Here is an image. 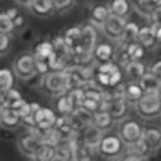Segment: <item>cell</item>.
Segmentation results:
<instances>
[{"label":"cell","instance_id":"34","mask_svg":"<svg viewBox=\"0 0 161 161\" xmlns=\"http://www.w3.org/2000/svg\"><path fill=\"white\" fill-rule=\"evenodd\" d=\"M139 29H141L139 24L133 22V20H128L126 29H124V35H123V39H121V42H123V44H128V42H133V40H138Z\"/></svg>","mask_w":161,"mask_h":161},{"label":"cell","instance_id":"36","mask_svg":"<svg viewBox=\"0 0 161 161\" xmlns=\"http://www.w3.org/2000/svg\"><path fill=\"white\" fill-rule=\"evenodd\" d=\"M15 32V25H14V20L5 14V10L0 12V34H8L12 35Z\"/></svg>","mask_w":161,"mask_h":161},{"label":"cell","instance_id":"8","mask_svg":"<svg viewBox=\"0 0 161 161\" xmlns=\"http://www.w3.org/2000/svg\"><path fill=\"white\" fill-rule=\"evenodd\" d=\"M69 77V91L70 89H79L84 87L89 80L94 77V69L92 67H80V65H69L65 69Z\"/></svg>","mask_w":161,"mask_h":161},{"label":"cell","instance_id":"23","mask_svg":"<svg viewBox=\"0 0 161 161\" xmlns=\"http://www.w3.org/2000/svg\"><path fill=\"white\" fill-rule=\"evenodd\" d=\"M92 124L96 128H99L101 131L108 133V131L114 126V118L108 113V111H97V113L92 116Z\"/></svg>","mask_w":161,"mask_h":161},{"label":"cell","instance_id":"51","mask_svg":"<svg viewBox=\"0 0 161 161\" xmlns=\"http://www.w3.org/2000/svg\"><path fill=\"white\" fill-rule=\"evenodd\" d=\"M54 161H57V159H54Z\"/></svg>","mask_w":161,"mask_h":161},{"label":"cell","instance_id":"1","mask_svg":"<svg viewBox=\"0 0 161 161\" xmlns=\"http://www.w3.org/2000/svg\"><path fill=\"white\" fill-rule=\"evenodd\" d=\"M37 59L32 50H27V52H22L15 57L14 64H12V70L15 74V77L19 80H30L34 75H37Z\"/></svg>","mask_w":161,"mask_h":161},{"label":"cell","instance_id":"33","mask_svg":"<svg viewBox=\"0 0 161 161\" xmlns=\"http://www.w3.org/2000/svg\"><path fill=\"white\" fill-rule=\"evenodd\" d=\"M55 159V148L49 144H40L39 149L35 151L32 161H54Z\"/></svg>","mask_w":161,"mask_h":161},{"label":"cell","instance_id":"43","mask_svg":"<svg viewBox=\"0 0 161 161\" xmlns=\"http://www.w3.org/2000/svg\"><path fill=\"white\" fill-rule=\"evenodd\" d=\"M149 72L161 80V59H156L154 62L149 65Z\"/></svg>","mask_w":161,"mask_h":161},{"label":"cell","instance_id":"24","mask_svg":"<svg viewBox=\"0 0 161 161\" xmlns=\"http://www.w3.org/2000/svg\"><path fill=\"white\" fill-rule=\"evenodd\" d=\"M62 37L65 44L69 45V49H74L75 45H79L80 37H82V25H72V27L65 29L62 32Z\"/></svg>","mask_w":161,"mask_h":161},{"label":"cell","instance_id":"41","mask_svg":"<svg viewBox=\"0 0 161 161\" xmlns=\"http://www.w3.org/2000/svg\"><path fill=\"white\" fill-rule=\"evenodd\" d=\"M35 65H37V75H40V77H44L45 74L50 72V65H49V60H42V59H37V62H35Z\"/></svg>","mask_w":161,"mask_h":161},{"label":"cell","instance_id":"25","mask_svg":"<svg viewBox=\"0 0 161 161\" xmlns=\"http://www.w3.org/2000/svg\"><path fill=\"white\" fill-rule=\"evenodd\" d=\"M32 52H34V55H35V59L49 60V59H50V55L54 54L52 40H39V42L34 45Z\"/></svg>","mask_w":161,"mask_h":161},{"label":"cell","instance_id":"49","mask_svg":"<svg viewBox=\"0 0 161 161\" xmlns=\"http://www.w3.org/2000/svg\"><path fill=\"white\" fill-rule=\"evenodd\" d=\"M153 3L156 5V7H161V0H153Z\"/></svg>","mask_w":161,"mask_h":161},{"label":"cell","instance_id":"5","mask_svg":"<svg viewBox=\"0 0 161 161\" xmlns=\"http://www.w3.org/2000/svg\"><path fill=\"white\" fill-rule=\"evenodd\" d=\"M136 114L144 121L161 118V101L158 94H144V97L136 104Z\"/></svg>","mask_w":161,"mask_h":161},{"label":"cell","instance_id":"19","mask_svg":"<svg viewBox=\"0 0 161 161\" xmlns=\"http://www.w3.org/2000/svg\"><path fill=\"white\" fill-rule=\"evenodd\" d=\"M111 15H118V17L128 19L133 12V3L131 0H109L108 2Z\"/></svg>","mask_w":161,"mask_h":161},{"label":"cell","instance_id":"40","mask_svg":"<svg viewBox=\"0 0 161 161\" xmlns=\"http://www.w3.org/2000/svg\"><path fill=\"white\" fill-rule=\"evenodd\" d=\"M3 99H5V104L10 106L12 103H15V101L22 99V94H20V91H19V89L10 87L8 91H5V92H3Z\"/></svg>","mask_w":161,"mask_h":161},{"label":"cell","instance_id":"31","mask_svg":"<svg viewBox=\"0 0 161 161\" xmlns=\"http://www.w3.org/2000/svg\"><path fill=\"white\" fill-rule=\"evenodd\" d=\"M124 49H126V52H128L131 60H143L144 55H146V50H148L143 44H139L138 40L124 44Z\"/></svg>","mask_w":161,"mask_h":161},{"label":"cell","instance_id":"38","mask_svg":"<svg viewBox=\"0 0 161 161\" xmlns=\"http://www.w3.org/2000/svg\"><path fill=\"white\" fill-rule=\"evenodd\" d=\"M79 108H82L84 111H87V113H91V114H96V113L99 111V101L91 99V97H87V96H86Z\"/></svg>","mask_w":161,"mask_h":161},{"label":"cell","instance_id":"37","mask_svg":"<svg viewBox=\"0 0 161 161\" xmlns=\"http://www.w3.org/2000/svg\"><path fill=\"white\" fill-rule=\"evenodd\" d=\"M12 49V35L8 34H0V57L7 55Z\"/></svg>","mask_w":161,"mask_h":161},{"label":"cell","instance_id":"50","mask_svg":"<svg viewBox=\"0 0 161 161\" xmlns=\"http://www.w3.org/2000/svg\"><path fill=\"white\" fill-rule=\"evenodd\" d=\"M158 97H159V101H161V84H159V89H158Z\"/></svg>","mask_w":161,"mask_h":161},{"label":"cell","instance_id":"15","mask_svg":"<svg viewBox=\"0 0 161 161\" xmlns=\"http://www.w3.org/2000/svg\"><path fill=\"white\" fill-rule=\"evenodd\" d=\"M70 143H72V148H74V161H92L94 159V154L97 151L89 148L82 141H79L75 134L70 138Z\"/></svg>","mask_w":161,"mask_h":161},{"label":"cell","instance_id":"13","mask_svg":"<svg viewBox=\"0 0 161 161\" xmlns=\"http://www.w3.org/2000/svg\"><path fill=\"white\" fill-rule=\"evenodd\" d=\"M121 87H123V96H124V99L128 101L131 106H136L141 99L144 97V94H146L144 89L141 87L139 82H128V80H124Z\"/></svg>","mask_w":161,"mask_h":161},{"label":"cell","instance_id":"11","mask_svg":"<svg viewBox=\"0 0 161 161\" xmlns=\"http://www.w3.org/2000/svg\"><path fill=\"white\" fill-rule=\"evenodd\" d=\"M75 136H77L79 141H82L84 144H87L89 148H92V149L97 151V146H99L101 139H103V136H104V131H101L99 128H96L94 124H89V126H86L80 133L75 134Z\"/></svg>","mask_w":161,"mask_h":161},{"label":"cell","instance_id":"9","mask_svg":"<svg viewBox=\"0 0 161 161\" xmlns=\"http://www.w3.org/2000/svg\"><path fill=\"white\" fill-rule=\"evenodd\" d=\"M42 144V141H40V138H37L35 134H32L30 131H25L24 134H20L17 138V148L19 151L22 153L25 158H34L35 151L39 149V146Z\"/></svg>","mask_w":161,"mask_h":161},{"label":"cell","instance_id":"42","mask_svg":"<svg viewBox=\"0 0 161 161\" xmlns=\"http://www.w3.org/2000/svg\"><path fill=\"white\" fill-rule=\"evenodd\" d=\"M119 161H148L146 158H143V156H139V154H136V153H133L131 149H128L126 153L119 158Z\"/></svg>","mask_w":161,"mask_h":161},{"label":"cell","instance_id":"3","mask_svg":"<svg viewBox=\"0 0 161 161\" xmlns=\"http://www.w3.org/2000/svg\"><path fill=\"white\" fill-rule=\"evenodd\" d=\"M42 87L47 94L50 96H59L69 91V77L65 70H50L49 74H45L40 82Z\"/></svg>","mask_w":161,"mask_h":161},{"label":"cell","instance_id":"35","mask_svg":"<svg viewBox=\"0 0 161 161\" xmlns=\"http://www.w3.org/2000/svg\"><path fill=\"white\" fill-rule=\"evenodd\" d=\"M15 82V74L12 69H0V91L5 92L10 87H14Z\"/></svg>","mask_w":161,"mask_h":161},{"label":"cell","instance_id":"44","mask_svg":"<svg viewBox=\"0 0 161 161\" xmlns=\"http://www.w3.org/2000/svg\"><path fill=\"white\" fill-rule=\"evenodd\" d=\"M149 24L161 25V7H156L154 8V12L151 14V17H149Z\"/></svg>","mask_w":161,"mask_h":161},{"label":"cell","instance_id":"32","mask_svg":"<svg viewBox=\"0 0 161 161\" xmlns=\"http://www.w3.org/2000/svg\"><path fill=\"white\" fill-rule=\"evenodd\" d=\"M128 149H131L133 153L139 154V156H143V158H146V159L151 158V156H153V153L156 151V149H154L153 146H151V144H149L144 138H141V139L138 141V143L133 144V146H131V148H128Z\"/></svg>","mask_w":161,"mask_h":161},{"label":"cell","instance_id":"18","mask_svg":"<svg viewBox=\"0 0 161 161\" xmlns=\"http://www.w3.org/2000/svg\"><path fill=\"white\" fill-rule=\"evenodd\" d=\"M54 106H55V111H57L59 114H62V116H70L75 109H77V106H75L72 96H70L69 92L55 96Z\"/></svg>","mask_w":161,"mask_h":161},{"label":"cell","instance_id":"6","mask_svg":"<svg viewBox=\"0 0 161 161\" xmlns=\"http://www.w3.org/2000/svg\"><path fill=\"white\" fill-rule=\"evenodd\" d=\"M97 42H99L97 27L92 25L91 22L82 24V37H80V42L74 49H70V52H72V55L80 54V52H92L94 47L97 45Z\"/></svg>","mask_w":161,"mask_h":161},{"label":"cell","instance_id":"17","mask_svg":"<svg viewBox=\"0 0 161 161\" xmlns=\"http://www.w3.org/2000/svg\"><path fill=\"white\" fill-rule=\"evenodd\" d=\"M111 17V12H109V7L108 3H96L91 7V12H89V22L96 25V27H103L104 22Z\"/></svg>","mask_w":161,"mask_h":161},{"label":"cell","instance_id":"10","mask_svg":"<svg viewBox=\"0 0 161 161\" xmlns=\"http://www.w3.org/2000/svg\"><path fill=\"white\" fill-rule=\"evenodd\" d=\"M148 70H149V67L143 62V60H129V62L123 67L124 80H128V82H139Z\"/></svg>","mask_w":161,"mask_h":161},{"label":"cell","instance_id":"21","mask_svg":"<svg viewBox=\"0 0 161 161\" xmlns=\"http://www.w3.org/2000/svg\"><path fill=\"white\" fill-rule=\"evenodd\" d=\"M0 126L5 129H17L19 126H22V116L17 111L7 108L0 116Z\"/></svg>","mask_w":161,"mask_h":161},{"label":"cell","instance_id":"16","mask_svg":"<svg viewBox=\"0 0 161 161\" xmlns=\"http://www.w3.org/2000/svg\"><path fill=\"white\" fill-rule=\"evenodd\" d=\"M92 116H94V114H91V113H87V111H84L82 108H77V109H75L74 113L69 116L70 124H72V128H74V133L77 134V133H80V131L86 128V126L92 124Z\"/></svg>","mask_w":161,"mask_h":161},{"label":"cell","instance_id":"2","mask_svg":"<svg viewBox=\"0 0 161 161\" xmlns=\"http://www.w3.org/2000/svg\"><path fill=\"white\" fill-rule=\"evenodd\" d=\"M126 151H128V148H126V144L121 141L118 134L104 133L103 139H101L97 146V154L104 159H119Z\"/></svg>","mask_w":161,"mask_h":161},{"label":"cell","instance_id":"46","mask_svg":"<svg viewBox=\"0 0 161 161\" xmlns=\"http://www.w3.org/2000/svg\"><path fill=\"white\" fill-rule=\"evenodd\" d=\"M153 27V32H154V37H156V42L161 47V25H156V24H151Z\"/></svg>","mask_w":161,"mask_h":161},{"label":"cell","instance_id":"22","mask_svg":"<svg viewBox=\"0 0 161 161\" xmlns=\"http://www.w3.org/2000/svg\"><path fill=\"white\" fill-rule=\"evenodd\" d=\"M138 42L143 44L146 49H154V47H158V42H156V37H154V32H153L151 24H149V25H141L139 34H138Z\"/></svg>","mask_w":161,"mask_h":161},{"label":"cell","instance_id":"47","mask_svg":"<svg viewBox=\"0 0 161 161\" xmlns=\"http://www.w3.org/2000/svg\"><path fill=\"white\" fill-rule=\"evenodd\" d=\"M5 109H7V104H5V99H3V92L0 91V116H2Z\"/></svg>","mask_w":161,"mask_h":161},{"label":"cell","instance_id":"29","mask_svg":"<svg viewBox=\"0 0 161 161\" xmlns=\"http://www.w3.org/2000/svg\"><path fill=\"white\" fill-rule=\"evenodd\" d=\"M131 3H133L134 12L139 14L141 17H146V19H149L151 14H153L154 8H156L153 0H131Z\"/></svg>","mask_w":161,"mask_h":161},{"label":"cell","instance_id":"48","mask_svg":"<svg viewBox=\"0 0 161 161\" xmlns=\"http://www.w3.org/2000/svg\"><path fill=\"white\" fill-rule=\"evenodd\" d=\"M32 2H34V0H15V3H17V5H22V7H30V5H32Z\"/></svg>","mask_w":161,"mask_h":161},{"label":"cell","instance_id":"26","mask_svg":"<svg viewBox=\"0 0 161 161\" xmlns=\"http://www.w3.org/2000/svg\"><path fill=\"white\" fill-rule=\"evenodd\" d=\"M54 128L57 129L60 134H62L64 141H65V139H70V138H72V136L75 134V133H74L72 124H70L69 116H62V114H59V116H57V119H55V126H54Z\"/></svg>","mask_w":161,"mask_h":161},{"label":"cell","instance_id":"14","mask_svg":"<svg viewBox=\"0 0 161 161\" xmlns=\"http://www.w3.org/2000/svg\"><path fill=\"white\" fill-rule=\"evenodd\" d=\"M55 119H57V116L50 108H42L40 106L39 111L35 113V126L42 131L52 129L55 126Z\"/></svg>","mask_w":161,"mask_h":161},{"label":"cell","instance_id":"27","mask_svg":"<svg viewBox=\"0 0 161 161\" xmlns=\"http://www.w3.org/2000/svg\"><path fill=\"white\" fill-rule=\"evenodd\" d=\"M55 159L57 161H74V148H72L70 139H65L59 146H55Z\"/></svg>","mask_w":161,"mask_h":161},{"label":"cell","instance_id":"45","mask_svg":"<svg viewBox=\"0 0 161 161\" xmlns=\"http://www.w3.org/2000/svg\"><path fill=\"white\" fill-rule=\"evenodd\" d=\"M5 14H7L12 20H15V19L20 15V10H19L17 7H8V8H5Z\"/></svg>","mask_w":161,"mask_h":161},{"label":"cell","instance_id":"39","mask_svg":"<svg viewBox=\"0 0 161 161\" xmlns=\"http://www.w3.org/2000/svg\"><path fill=\"white\" fill-rule=\"evenodd\" d=\"M74 2L75 0H52V5H54L55 14H64L69 8H72Z\"/></svg>","mask_w":161,"mask_h":161},{"label":"cell","instance_id":"4","mask_svg":"<svg viewBox=\"0 0 161 161\" xmlns=\"http://www.w3.org/2000/svg\"><path fill=\"white\" fill-rule=\"evenodd\" d=\"M144 126L136 119H123L118 126V136L126 144V148H131L143 138Z\"/></svg>","mask_w":161,"mask_h":161},{"label":"cell","instance_id":"30","mask_svg":"<svg viewBox=\"0 0 161 161\" xmlns=\"http://www.w3.org/2000/svg\"><path fill=\"white\" fill-rule=\"evenodd\" d=\"M139 84H141V87L144 89L146 94H158V89H159L161 80L148 70V72L144 74V77L139 80Z\"/></svg>","mask_w":161,"mask_h":161},{"label":"cell","instance_id":"20","mask_svg":"<svg viewBox=\"0 0 161 161\" xmlns=\"http://www.w3.org/2000/svg\"><path fill=\"white\" fill-rule=\"evenodd\" d=\"M29 12L35 17H50L52 14H55V10L52 0H34L29 7Z\"/></svg>","mask_w":161,"mask_h":161},{"label":"cell","instance_id":"28","mask_svg":"<svg viewBox=\"0 0 161 161\" xmlns=\"http://www.w3.org/2000/svg\"><path fill=\"white\" fill-rule=\"evenodd\" d=\"M143 138L153 146L154 149L161 148V128L159 126H146L143 131Z\"/></svg>","mask_w":161,"mask_h":161},{"label":"cell","instance_id":"7","mask_svg":"<svg viewBox=\"0 0 161 161\" xmlns=\"http://www.w3.org/2000/svg\"><path fill=\"white\" fill-rule=\"evenodd\" d=\"M126 24H128V19L118 17V15H111V17L104 22L103 27H101V30H103L104 37L108 40L118 44V42H121V39H123V35H124Z\"/></svg>","mask_w":161,"mask_h":161},{"label":"cell","instance_id":"12","mask_svg":"<svg viewBox=\"0 0 161 161\" xmlns=\"http://www.w3.org/2000/svg\"><path fill=\"white\" fill-rule=\"evenodd\" d=\"M92 54H94L96 64L109 62V60H114L116 45H114V42H111V40H99L97 45H96L94 50H92Z\"/></svg>","mask_w":161,"mask_h":161}]
</instances>
